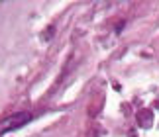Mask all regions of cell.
I'll list each match as a JSON object with an SVG mask.
<instances>
[{"label":"cell","instance_id":"cell-1","mask_svg":"<svg viewBox=\"0 0 159 137\" xmlns=\"http://www.w3.org/2000/svg\"><path fill=\"white\" fill-rule=\"evenodd\" d=\"M30 120H32V114H28V112H18V114H12L8 117H4V120L0 122V137H4L6 133L24 127Z\"/></svg>","mask_w":159,"mask_h":137}]
</instances>
